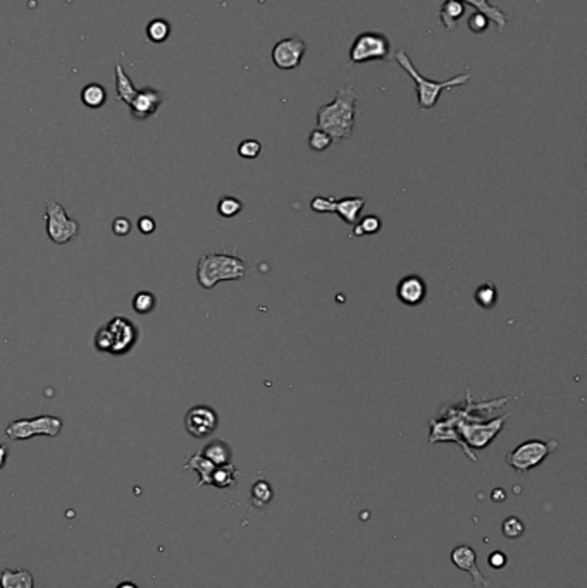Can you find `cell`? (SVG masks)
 Instances as JSON below:
<instances>
[{"mask_svg": "<svg viewBox=\"0 0 587 588\" xmlns=\"http://www.w3.org/2000/svg\"><path fill=\"white\" fill-rule=\"evenodd\" d=\"M0 588H35V580L26 569H4L0 573Z\"/></svg>", "mask_w": 587, "mask_h": 588, "instance_id": "e0dca14e", "label": "cell"}, {"mask_svg": "<svg viewBox=\"0 0 587 588\" xmlns=\"http://www.w3.org/2000/svg\"><path fill=\"white\" fill-rule=\"evenodd\" d=\"M451 563L455 564L458 569L470 573V576H472L476 585H480V587H491V585H493L487 578H484V574L480 573L479 567H477V554L470 545H458L456 549H453Z\"/></svg>", "mask_w": 587, "mask_h": 588, "instance_id": "4fadbf2b", "label": "cell"}, {"mask_svg": "<svg viewBox=\"0 0 587 588\" xmlns=\"http://www.w3.org/2000/svg\"><path fill=\"white\" fill-rule=\"evenodd\" d=\"M489 24H491V21L487 19L484 14L477 12V10H476V14H472V16L469 17V28H470V31H472V33H477V34L484 33V31H487Z\"/></svg>", "mask_w": 587, "mask_h": 588, "instance_id": "836d02e7", "label": "cell"}, {"mask_svg": "<svg viewBox=\"0 0 587 588\" xmlns=\"http://www.w3.org/2000/svg\"><path fill=\"white\" fill-rule=\"evenodd\" d=\"M473 301L480 306L482 309H491L496 306L498 303V289L496 285L486 282V284L479 285L473 292Z\"/></svg>", "mask_w": 587, "mask_h": 588, "instance_id": "cb8c5ba5", "label": "cell"}, {"mask_svg": "<svg viewBox=\"0 0 587 588\" xmlns=\"http://www.w3.org/2000/svg\"><path fill=\"white\" fill-rule=\"evenodd\" d=\"M242 210H243V203L239 202L238 198H235V196H222L217 203L219 215L226 217V219L236 217Z\"/></svg>", "mask_w": 587, "mask_h": 588, "instance_id": "83f0119b", "label": "cell"}, {"mask_svg": "<svg viewBox=\"0 0 587 588\" xmlns=\"http://www.w3.org/2000/svg\"><path fill=\"white\" fill-rule=\"evenodd\" d=\"M463 3H470L477 9V12L484 14L491 23H494L498 26V31H504L508 23V16L496 6H491L489 0H460Z\"/></svg>", "mask_w": 587, "mask_h": 588, "instance_id": "2e32d148", "label": "cell"}, {"mask_svg": "<svg viewBox=\"0 0 587 588\" xmlns=\"http://www.w3.org/2000/svg\"><path fill=\"white\" fill-rule=\"evenodd\" d=\"M356 100L359 93L353 85L339 86L331 103L319 107L317 129H322L332 141L348 140L355 127Z\"/></svg>", "mask_w": 587, "mask_h": 588, "instance_id": "6da1fadb", "label": "cell"}, {"mask_svg": "<svg viewBox=\"0 0 587 588\" xmlns=\"http://www.w3.org/2000/svg\"><path fill=\"white\" fill-rule=\"evenodd\" d=\"M140 330L126 316H114L95 334V347L100 353L122 356L138 344Z\"/></svg>", "mask_w": 587, "mask_h": 588, "instance_id": "277c9868", "label": "cell"}, {"mask_svg": "<svg viewBox=\"0 0 587 588\" xmlns=\"http://www.w3.org/2000/svg\"><path fill=\"white\" fill-rule=\"evenodd\" d=\"M236 480H238V471L231 463H226L221 466H215L211 478V485L217 488H231L236 485Z\"/></svg>", "mask_w": 587, "mask_h": 588, "instance_id": "7402d4cb", "label": "cell"}, {"mask_svg": "<svg viewBox=\"0 0 587 588\" xmlns=\"http://www.w3.org/2000/svg\"><path fill=\"white\" fill-rule=\"evenodd\" d=\"M394 58H396V62L400 64V67L403 69V71L415 81L417 102L422 110L432 109V107L439 102V96L442 95V91L463 86L465 83L470 81V78H472L470 72H465V74H458L451 79H446V81H434V79L425 78V76H422L420 72L417 71V67H415L414 62L410 61V57H408V54L403 50V48L394 54Z\"/></svg>", "mask_w": 587, "mask_h": 588, "instance_id": "7a4b0ae2", "label": "cell"}, {"mask_svg": "<svg viewBox=\"0 0 587 588\" xmlns=\"http://www.w3.org/2000/svg\"><path fill=\"white\" fill-rule=\"evenodd\" d=\"M307 52V45L300 36H288L281 38L270 52L274 65L281 71H291V69L300 67L301 61Z\"/></svg>", "mask_w": 587, "mask_h": 588, "instance_id": "30bf717a", "label": "cell"}, {"mask_svg": "<svg viewBox=\"0 0 587 588\" xmlns=\"http://www.w3.org/2000/svg\"><path fill=\"white\" fill-rule=\"evenodd\" d=\"M164 95L159 89L153 88H143L138 89L136 96L133 98V102L129 103V110H131V116L138 120H145L149 117L156 116L159 107L162 105Z\"/></svg>", "mask_w": 587, "mask_h": 588, "instance_id": "7c38bea8", "label": "cell"}, {"mask_svg": "<svg viewBox=\"0 0 587 588\" xmlns=\"http://www.w3.org/2000/svg\"><path fill=\"white\" fill-rule=\"evenodd\" d=\"M205 457L209 461L215 464V466H221V464L231 463V447L224 442V440H212L202 450Z\"/></svg>", "mask_w": 587, "mask_h": 588, "instance_id": "44dd1931", "label": "cell"}, {"mask_svg": "<svg viewBox=\"0 0 587 588\" xmlns=\"http://www.w3.org/2000/svg\"><path fill=\"white\" fill-rule=\"evenodd\" d=\"M171 33V26L167 21L164 19H153L152 23L147 26V34H149V38L152 41H156V43H162V41L167 40V36H169Z\"/></svg>", "mask_w": 587, "mask_h": 588, "instance_id": "f1b7e54d", "label": "cell"}, {"mask_svg": "<svg viewBox=\"0 0 587 588\" xmlns=\"http://www.w3.org/2000/svg\"><path fill=\"white\" fill-rule=\"evenodd\" d=\"M506 418L508 415L498 416L491 422H477L476 418H470L469 413H458L456 418H449V423L455 426L456 433L462 437L467 447L484 449L501 432Z\"/></svg>", "mask_w": 587, "mask_h": 588, "instance_id": "5b68a950", "label": "cell"}, {"mask_svg": "<svg viewBox=\"0 0 587 588\" xmlns=\"http://www.w3.org/2000/svg\"><path fill=\"white\" fill-rule=\"evenodd\" d=\"M504 497H506V495H504V490H501V488H496V490H494L493 501H496V502L504 501Z\"/></svg>", "mask_w": 587, "mask_h": 588, "instance_id": "f35d334b", "label": "cell"}, {"mask_svg": "<svg viewBox=\"0 0 587 588\" xmlns=\"http://www.w3.org/2000/svg\"><path fill=\"white\" fill-rule=\"evenodd\" d=\"M116 91H118V98L122 103H126V105H129L136 96V93H138V89L133 86L129 76L122 69L121 62H118V65H116Z\"/></svg>", "mask_w": 587, "mask_h": 588, "instance_id": "ffe728a7", "label": "cell"}, {"mask_svg": "<svg viewBox=\"0 0 587 588\" xmlns=\"http://www.w3.org/2000/svg\"><path fill=\"white\" fill-rule=\"evenodd\" d=\"M506 560H508L506 554H503V552H500V550H498V552L491 554L489 559H487V563H489V566L496 567V569H501V567L506 566Z\"/></svg>", "mask_w": 587, "mask_h": 588, "instance_id": "8d00e7d4", "label": "cell"}, {"mask_svg": "<svg viewBox=\"0 0 587 588\" xmlns=\"http://www.w3.org/2000/svg\"><path fill=\"white\" fill-rule=\"evenodd\" d=\"M381 227H383V220L379 219L377 215H367L363 217L362 220H360L359 224H355V227H353L352 234L350 236H355V237H362V236H370V234H376L379 232Z\"/></svg>", "mask_w": 587, "mask_h": 588, "instance_id": "484cf974", "label": "cell"}, {"mask_svg": "<svg viewBox=\"0 0 587 588\" xmlns=\"http://www.w3.org/2000/svg\"><path fill=\"white\" fill-rule=\"evenodd\" d=\"M250 501H252L253 508L264 509L273 501V487H270L266 480L255 481L252 487V497H250Z\"/></svg>", "mask_w": 587, "mask_h": 588, "instance_id": "d4e9b609", "label": "cell"}, {"mask_svg": "<svg viewBox=\"0 0 587 588\" xmlns=\"http://www.w3.org/2000/svg\"><path fill=\"white\" fill-rule=\"evenodd\" d=\"M43 219H45L47 234L52 243L66 244L80 234V224L67 215L66 208L59 202L47 203Z\"/></svg>", "mask_w": 587, "mask_h": 588, "instance_id": "9c48e42d", "label": "cell"}, {"mask_svg": "<svg viewBox=\"0 0 587 588\" xmlns=\"http://www.w3.org/2000/svg\"><path fill=\"white\" fill-rule=\"evenodd\" d=\"M136 226H138L140 232L145 234V236H149V234H152L153 230H156L157 224H156V220L152 219V217L145 215V217H140L138 224H136Z\"/></svg>", "mask_w": 587, "mask_h": 588, "instance_id": "d590c367", "label": "cell"}, {"mask_svg": "<svg viewBox=\"0 0 587 588\" xmlns=\"http://www.w3.org/2000/svg\"><path fill=\"white\" fill-rule=\"evenodd\" d=\"M63 420L54 415H42L35 418L14 420L6 428V437L11 440H28L33 437H57L63 432Z\"/></svg>", "mask_w": 587, "mask_h": 588, "instance_id": "8992f818", "label": "cell"}, {"mask_svg": "<svg viewBox=\"0 0 587 588\" xmlns=\"http://www.w3.org/2000/svg\"><path fill=\"white\" fill-rule=\"evenodd\" d=\"M245 261L228 253H205L197 265V281L204 289H212L219 282L238 281L245 277Z\"/></svg>", "mask_w": 587, "mask_h": 588, "instance_id": "3957f363", "label": "cell"}, {"mask_svg": "<svg viewBox=\"0 0 587 588\" xmlns=\"http://www.w3.org/2000/svg\"><path fill=\"white\" fill-rule=\"evenodd\" d=\"M391 55V41L381 31H365L353 40L350 47V62L365 64L374 61H386Z\"/></svg>", "mask_w": 587, "mask_h": 588, "instance_id": "52a82bcc", "label": "cell"}, {"mask_svg": "<svg viewBox=\"0 0 587 588\" xmlns=\"http://www.w3.org/2000/svg\"><path fill=\"white\" fill-rule=\"evenodd\" d=\"M112 232L119 237H125L131 232V220L128 217H118L112 220Z\"/></svg>", "mask_w": 587, "mask_h": 588, "instance_id": "e575fe53", "label": "cell"}, {"mask_svg": "<svg viewBox=\"0 0 587 588\" xmlns=\"http://www.w3.org/2000/svg\"><path fill=\"white\" fill-rule=\"evenodd\" d=\"M501 530H503V535L506 536V538H518V536L524 535L525 525L517 516H510V518L504 519Z\"/></svg>", "mask_w": 587, "mask_h": 588, "instance_id": "4dcf8cb0", "label": "cell"}, {"mask_svg": "<svg viewBox=\"0 0 587 588\" xmlns=\"http://www.w3.org/2000/svg\"><path fill=\"white\" fill-rule=\"evenodd\" d=\"M219 425V416L211 406L197 404L184 415V428L195 439H205L212 435Z\"/></svg>", "mask_w": 587, "mask_h": 588, "instance_id": "8fae6325", "label": "cell"}, {"mask_svg": "<svg viewBox=\"0 0 587 588\" xmlns=\"http://www.w3.org/2000/svg\"><path fill=\"white\" fill-rule=\"evenodd\" d=\"M427 285L418 275H407L396 285V296L403 305L418 306L425 299Z\"/></svg>", "mask_w": 587, "mask_h": 588, "instance_id": "5bb4252c", "label": "cell"}, {"mask_svg": "<svg viewBox=\"0 0 587 588\" xmlns=\"http://www.w3.org/2000/svg\"><path fill=\"white\" fill-rule=\"evenodd\" d=\"M184 468H186V470L197 471L198 477H200L198 487L211 485V478H212V473H214V470H215V464L212 463V461H209L202 453H195L193 456L188 457Z\"/></svg>", "mask_w": 587, "mask_h": 588, "instance_id": "ac0fdd59", "label": "cell"}, {"mask_svg": "<svg viewBox=\"0 0 587 588\" xmlns=\"http://www.w3.org/2000/svg\"><path fill=\"white\" fill-rule=\"evenodd\" d=\"M465 16V3L460 0H446L439 10V19L446 30L453 31L458 24V21Z\"/></svg>", "mask_w": 587, "mask_h": 588, "instance_id": "d6986e66", "label": "cell"}, {"mask_svg": "<svg viewBox=\"0 0 587 588\" xmlns=\"http://www.w3.org/2000/svg\"><path fill=\"white\" fill-rule=\"evenodd\" d=\"M156 305L157 299L150 291H138L131 301L133 309H135L136 313H140V315H149V313H152L153 309H156Z\"/></svg>", "mask_w": 587, "mask_h": 588, "instance_id": "4316f807", "label": "cell"}, {"mask_svg": "<svg viewBox=\"0 0 587 588\" xmlns=\"http://www.w3.org/2000/svg\"><path fill=\"white\" fill-rule=\"evenodd\" d=\"M558 447V442H544V440H527L515 447L506 456V463L518 473H527L532 468L539 466L553 450Z\"/></svg>", "mask_w": 587, "mask_h": 588, "instance_id": "ba28073f", "label": "cell"}, {"mask_svg": "<svg viewBox=\"0 0 587 588\" xmlns=\"http://www.w3.org/2000/svg\"><path fill=\"white\" fill-rule=\"evenodd\" d=\"M365 203L367 199L362 198V196H345V198L336 199L334 213L341 217L346 224L355 226Z\"/></svg>", "mask_w": 587, "mask_h": 588, "instance_id": "9a60e30c", "label": "cell"}, {"mask_svg": "<svg viewBox=\"0 0 587 588\" xmlns=\"http://www.w3.org/2000/svg\"><path fill=\"white\" fill-rule=\"evenodd\" d=\"M105 100H107V91H105L104 86L97 85V83L87 85L83 88V91H81V102H83L88 109H100L105 103Z\"/></svg>", "mask_w": 587, "mask_h": 588, "instance_id": "603a6c76", "label": "cell"}, {"mask_svg": "<svg viewBox=\"0 0 587 588\" xmlns=\"http://www.w3.org/2000/svg\"><path fill=\"white\" fill-rule=\"evenodd\" d=\"M332 143H334L332 138L322 129H317V127H315L310 133V136H308V146H310L312 151H324L328 150Z\"/></svg>", "mask_w": 587, "mask_h": 588, "instance_id": "f546056e", "label": "cell"}, {"mask_svg": "<svg viewBox=\"0 0 587 588\" xmlns=\"http://www.w3.org/2000/svg\"><path fill=\"white\" fill-rule=\"evenodd\" d=\"M260 151H262V144L257 140H243L238 146V155L242 158H246V160L257 158L260 155Z\"/></svg>", "mask_w": 587, "mask_h": 588, "instance_id": "1f68e13d", "label": "cell"}, {"mask_svg": "<svg viewBox=\"0 0 587 588\" xmlns=\"http://www.w3.org/2000/svg\"><path fill=\"white\" fill-rule=\"evenodd\" d=\"M116 588H140V587L136 583H133V581H122V583H119Z\"/></svg>", "mask_w": 587, "mask_h": 588, "instance_id": "ab89813d", "label": "cell"}, {"mask_svg": "<svg viewBox=\"0 0 587 588\" xmlns=\"http://www.w3.org/2000/svg\"><path fill=\"white\" fill-rule=\"evenodd\" d=\"M8 457H9V449L8 446H4V444H0V470L6 466V463H8Z\"/></svg>", "mask_w": 587, "mask_h": 588, "instance_id": "74e56055", "label": "cell"}, {"mask_svg": "<svg viewBox=\"0 0 587 588\" xmlns=\"http://www.w3.org/2000/svg\"><path fill=\"white\" fill-rule=\"evenodd\" d=\"M310 208L315 213H334L336 198L334 196H315L310 202Z\"/></svg>", "mask_w": 587, "mask_h": 588, "instance_id": "d6a6232c", "label": "cell"}]
</instances>
